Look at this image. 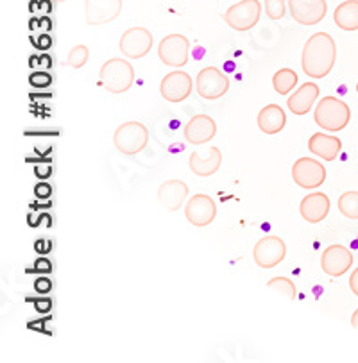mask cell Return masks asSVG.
<instances>
[{
    "instance_id": "obj_1",
    "label": "cell",
    "mask_w": 358,
    "mask_h": 363,
    "mask_svg": "<svg viewBox=\"0 0 358 363\" xmlns=\"http://www.w3.org/2000/svg\"><path fill=\"white\" fill-rule=\"evenodd\" d=\"M337 61V47L333 38L326 33H315L303 47L301 67L308 77L325 79L333 70Z\"/></svg>"
},
{
    "instance_id": "obj_2",
    "label": "cell",
    "mask_w": 358,
    "mask_h": 363,
    "mask_svg": "<svg viewBox=\"0 0 358 363\" xmlns=\"http://www.w3.org/2000/svg\"><path fill=\"white\" fill-rule=\"evenodd\" d=\"M315 124L328 133H339L347 128L351 120V109L346 102H342L337 97H322L319 102L315 113H313Z\"/></svg>"
},
{
    "instance_id": "obj_3",
    "label": "cell",
    "mask_w": 358,
    "mask_h": 363,
    "mask_svg": "<svg viewBox=\"0 0 358 363\" xmlns=\"http://www.w3.org/2000/svg\"><path fill=\"white\" fill-rule=\"evenodd\" d=\"M101 86L109 94H126L134 83V68L122 57H112L106 61L99 72Z\"/></svg>"
},
{
    "instance_id": "obj_4",
    "label": "cell",
    "mask_w": 358,
    "mask_h": 363,
    "mask_svg": "<svg viewBox=\"0 0 358 363\" xmlns=\"http://www.w3.org/2000/svg\"><path fill=\"white\" fill-rule=\"evenodd\" d=\"M113 143L116 150L126 156H134V154L142 152L149 143V129L142 122H124L116 128L113 135Z\"/></svg>"
},
{
    "instance_id": "obj_5",
    "label": "cell",
    "mask_w": 358,
    "mask_h": 363,
    "mask_svg": "<svg viewBox=\"0 0 358 363\" xmlns=\"http://www.w3.org/2000/svg\"><path fill=\"white\" fill-rule=\"evenodd\" d=\"M261 16V4L258 0H242L239 4H233L228 11L224 13V22L228 23L233 30L246 33L253 29Z\"/></svg>"
},
{
    "instance_id": "obj_6",
    "label": "cell",
    "mask_w": 358,
    "mask_h": 363,
    "mask_svg": "<svg viewBox=\"0 0 358 363\" xmlns=\"http://www.w3.org/2000/svg\"><path fill=\"white\" fill-rule=\"evenodd\" d=\"M287 256V245L280 236H264L253 249V259L260 269H274Z\"/></svg>"
},
{
    "instance_id": "obj_7",
    "label": "cell",
    "mask_w": 358,
    "mask_h": 363,
    "mask_svg": "<svg viewBox=\"0 0 358 363\" xmlns=\"http://www.w3.org/2000/svg\"><path fill=\"white\" fill-rule=\"evenodd\" d=\"M153 34L146 27H131L122 34L119 42L120 52L129 60H142L153 49Z\"/></svg>"
},
{
    "instance_id": "obj_8",
    "label": "cell",
    "mask_w": 358,
    "mask_h": 363,
    "mask_svg": "<svg viewBox=\"0 0 358 363\" xmlns=\"http://www.w3.org/2000/svg\"><path fill=\"white\" fill-rule=\"evenodd\" d=\"M292 179L305 190H315L326 181V169L321 161L312 157H299L292 165Z\"/></svg>"
},
{
    "instance_id": "obj_9",
    "label": "cell",
    "mask_w": 358,
    "mask_h": 363,
    "mask_svg": "<svg viewBox=\"0 0 358 363\" xmlns=\"http://www.w3.org/2000/svg\"><path fill=\"white\" fill-rule=\"evenodd\" d=\"M158 56L167 67L181 68L188 63L190 56V42L183 34H168L160 42Z\"/></svg>"
},
{
    "instance_id": "obj_10",
    "label": "cell",
    "mask_w": 358,
    "mask_h": 363,
    "mask_svg": "<svg viewBox=\"0 0 358 363\" xmlns=\"http://www.w3.org/2000/svg\"><path fill=\"white\" fill-rule=\"evenodd\" d=\"M197 94L206 101H217L229 90V79L217 67H206L195 77Z\"/></svg>"
},
{
    "instance_id": "obj_11",
    "label": "cell",
    "mask_w": 358,
    "mask_h": 363,
    "mask_svg": "<svg viewBox=\"0 0 358 363\" xmlns=\"http://www.w3.org/2000/svg\"><path fill=\"white\" fill-rule=\"evenodd\" d=\"M192 88H194V81H192L190 75L187 72L175 70L161 79L160 94L167 102L179 104V102L187 101L190 97Z\"/></svg>"
},
{
    "instance_id": "obj_12",
    "label": "cell",
    "mask_w": 358,
    "mask_h": 363,
    "mask_svg": "<svg viewBox=\"0 0 358 363\" xmlns=\"http://www.w3.org/2000/svg\"><path fill=\"white\" fill-rule=\"evenodd\" d=\"M122 0H85L86 26H106L115 22L122 13Z\"/></svg>"
},
{
    "instance_id": "obj_13",
    "label": "cell",
    "mask_w": 358,
    "mask_h": 363,
    "mask_svg": "<svg viewBox=\"0 0 358 363\" xmlns=\"http://www.w3.org/2000/svg\"><path fill=\"white\" fill-rule=\"evenodd\" d=\"M185 217L195 228H206L217 217L215 201L206 194H195L185 204Z\"/></svg>"
},
{
    "instance_id": "obj_14",
    "label": "cell",
    "mask_w": 358,
    "mask_h": 363,
    "mask_svg": "<svg viewBox=\"0 0 358 363\" xmlns=\"http://www.w3.org/2000/svg\"><path fill=\"white\" fill-rule=\"evenodd\" d=\"M292 18L301 26H318L328 13L326 0H288Z\"/></svg>"
},
{
    "instance_id": "obj_15",
    "label": "cell",
    "mask_w": 358,
    "mask_h": 363,
    "mask_svg": "<svg viewBox=\"0 0 358 363\" xmlns=\"http://www.w3.org/2000/svg\"><path fill=\"white\" fill-rule=\"evenodd\" d=\"M353 265V255L347 247L342 245H330L322 251L321 269L322 272L332 277H340L347 272Z\"/></svg>"
},
{
    "instance_id": "obj_16",
    "label": "cell",
    "mask_w": 358,
    "mask_h": 363,
    "mask_svg": "<svg viewBox=\"0 0 358 363\" xmlns=\"http://www.w3.org/2000/svg\"><path fill=\"white\" fill-rule=\"evenodd\" d=\"M188 184L181 179H168L158 188V203L167 211H178L187 204Z\"/></svg>"
},
{
    "instance_id": "obj_17",
    "label": "cell",
    "mask_w": 358,
    "mask_h": 363,
    "mask_svg": "<svg viewBox=\"0 0 358 363\" xmlns=\"http://www.w3.org/2000/svg\"><path fill=\"white\" fill-rule=\"evenodd\" d=\"M217 135L215 120L210 115H194L185 125V138L192 145H205Z\"/></svg>"
},
{
    "instance_id": "obj_18",
    "label": "cell",
    "mask_w": 358,
    "mask_h": 363,
    "mask_svg": "<svg viewBox=\"0 0 358 363\" xmlns=\"http://www.w3.org/2000/svg\"><path fill=\"white\" fill-rule=\"evenodd\" d=\"M299 213L308 224H319L325 220L330 213V199L322 191L308 194L299 204Z\"/></svg>"
},
{
    "instance_id": "obj_19",
    "label": "cell",
    "mask_w": 358,
    "mask_h": 363,
    "mask_svg": "<svg viewBox=\"0 0 358 363\" xmlns=\"http://www.w3.org/2000/svg\"><path fill=\"white\" fill-rule=\"evenodd\" d=\"M190 170L199 177H210L213 174L219 172L220 165H222V152H220L217 147H210L208 154L206 156H201L197 152L190 154Z\"/></svg>"
},
{
    "instance_id": "obj_20",
    "label": "cell",
    "mask_w": 358,
    "mask_h": 363,
    "mask_svg": "<svg viewBox=\"0 0 358 363\" xmlns=\"http://www.w3.org/2000/svg\"><path fill=\"white\" fill-rule=\"evenodd\" d=\"M308 150L322 161H333L342 150V142L337 136L325 135V133H315L308 140Z\"/></svg>"
},
{
    "instance_id": "obj_21",
    "label": "cell",
    "mask_w": 358,
    "mask_h": 363,
    "mask_svg": "<svg viewBox=\"0 0 358 363\" xmlns=\"http://www.w3.org/2000/svg\"><path fill=\"white\" fill-rule=\"evenodd\" d=\"M319 97V86L315 83H305L299 90L294 91V95H291L287 101L288 109H291L294 115L303 116L312 109V106L315 104Z\"/></svg>"
},
{
    "instance_id": "obj_22",
    "label": "cell",
    "mask_w": 358,
    "mask_h": 363,
    "mask_svg": "<svg viewBox=\"0 0 358 363\" xmlns=\"http://www.w3.org/2000/svg\"><path fill=\"white\" fill-rule=\"evenodd\" d=\"M287 124V115L278 104H268L258 113V128L265 135H278Z\"/></svg>"
},
{
    "instance_id": "obj_23",
    "label": "cell",
    "mask_w": 358,
    "mask_h": 363,
    "mask_svg": "<svg viewBox=\"0 0 358 363\" xmlns=\"http://www.w3.org/2000/svg\"><path fill=\"white\" fill-rule=\"evenodd\" d=\"M333 22L346 33L358 30V0H346L333 11Z\"/></svg>"
},
{
    "instance_id": "obj_24",
    "label": "cell",
    "mask_w": 358,
    "mask_h": 363,
    "mask_svg": "<svg viewBox=\"0 0 358 363\" xmlns=\"http://www.w3.org/2000/svg\"><path fill=\"white\" fill-rule=\"evenodd\" d=\"M298 84V74H295L292 68H281L274 74L273 77V86L276 90V94L280 95H288Z\"/></svg>"
},
{
    "instance_id": "obj_25",
    "label": "cell",
    "mask_w": 358,
    "mask_h": 363,
    "mask_svg": "<svg viewBox=\"0 0 358 363\" xmlns=\"http://www.w3.org/2000/svg\"><path fill=\"white\" fill-rule=\"evenodd\" d=\"M339 211L349 220H358V191H346L339 197Z\"/></svg>"
},
{
    "instance_id": "obj_26",
    "label": "cell",
    "mask_w": 358,
    "mask_h": 363,
    "mask_svg": "<svg viewBox=\"0 0 358 363\" xmlns=\"http://www.w3.org/2000/svg\"><path fill=\"white\" fill-rule=\"evenodd\" d=\"M267 289L273 290V292L280 294L285 299L294 301L298 297V290H295L294 281L288 279V277H273V279L267 283Z\"/></svg>"
},
{
    "instance_id": "obj_27",
    "label": "cell",
    "mask_w": 358,
    "mask_h": 363,
    "mask_svg": "<svg viewBox=\"0 0 358 363\" xmlns=\"http://www.w3.org/2000/svg\"><path fill=\"white\" fill-rule=\"evenodd\" d=\"M88 60H90L88 47L75 45V47H72L70 52H68V56H67V61H63V63L67 65V67L79 70V68H82L86 63H88Z\"/></svg>"
},
{
    "instance_id": "obj_28",
    "label": "cell",
    "mask_w": 358,
    "mask_h": 363,
    "mask_svg": "<svg viewBox=\"0 0 358 363\" xmlns=\"http://www.w3.org/2000/svg\"><path fill=\"white\" fill-rule=\"evenodd\" d=\"M287 4L288 2H285V0H265V15L271 20H281L285 16V13H287Z\"/></svg>"
},
{
    "instance_id": "obj_29",
    "label": "cell",
    "mask_w": 358,
    "mask_h": 363,
    "mask_svg": "<svg viewBox=\"0 0 358 363\" xmlns=\"http://www.w3.org/2000/svg\"><path fill=\"white\" fill-rule=\"evenodd\" d=\"M29 84L33 88H49L53 84V75L47 72H33L29 75Z\"/></svg>"
},
{
    "instance_id": "obj_30",
    "label": "cell",
    "mask_w": 358,
    "mask_h": 363,
    "mask_svg": "<svg viewBox=\"0 0 358 363\" xmlns=\"http://www.w3.org/2000/svg\"><path fill=\"white\" fill-rule=\"evenodd\" d=\"M34 290H36L38 294H49L50 290H53V281L45 276L38 277V279L34 281Z\"/></svg>"
},
{
    "instance_id": "obj_31",
    "label": "cell",
    "mask_w": 358,
    "mask_h": 363,
    "mask_svg": "<svg viewBox=\"0 0 358 363\" xmlns=\"http://www.w3.org/2000/svg\"><path fill=\"white\" fill-rule=\"evenodd\" d=\"M50 2H53V0H33V2H31V6H29V9L33 13H36V11H43V13H50L53 11V4H50Z\"/></svg>"
},
{
    "instance_id": "obj_32",
    "label": "cell",
    "mask_w": 358,
    "mask_h": 363,
    "mask_svg": "<svg viewBox=\"0 0 358 363\" xmlns=\"http://www.w3.org/2000/svg\"><path fill=\"white\" fill-rule=\"evenodd\" d=\"M34 195H36V199H49L53 195V186L47 183H38L34 186Z\"/></svg>"
},
{
    "instance_id": "obj_33",
    "label": "cell",
    "mask_w": 358,
    "mask_h": 363,
    "mask_svg": "<svg viewBox=\"0 0 358 363\" xmlns=\"http://www.w3.org/2000/svg\"><path fill=\"white\" fill-rule=\"evenodd\" d=\"M34 270H36L38 274H50L53 272V263L49 262L47 258H40L36 259V263H34Z\"/></svg>"
},
{
    "instance_id": "obj_34",
    "label": "cell",
    "mask_w": 358,
    "mask_h": 363,
    "mask_svg": "<svg viewBox=\"0 0 358 363\" xmlns=\"http://www.w3.org/2000/svg\"><path fill=\"white\" fill-rule=\"evenodd\" d=\"M34 308H36V311H40V313H49V311L53 310V301L38 299L36 303H34Z\"/></svg>"
},
{
    "instance_id": "obj_35",
    "label": "cell",
    "mask_w": 358,
    "mask_h": 363,
    "mask_svg": "<svg viewBox=\"0 0 358 363\" xmlns=\"http://www.w3.org/2000/svg\"><path fill=\"white\" fill-rule=\"evenodd\" d=\"M34 249H36V252H40V255H47V252H50V249H53V244H50L49 240H38V242H34Z\"/></svg>"
},
{
    "instance_id": "obj_36",
    "label": "cell",
    "mask_w": 358,
    "mask_h": 363,
    "mask_svg": "<svg viewBox=\"0 0 358 363\" xmlns=\"http://www.w3.org/2000/svg\"><path fill=\"white\" fill-rule=\"evenodd\" d=\"M34 174H36L40 179H47L53 174V167L50 165H36L34 167Z\"/></svg>"
},
{
    "instance_id": "obj_37",
    "label": "cell",
    "mask_w": 358,
    "mask_h": 363,
    "mask_svg": "<svg viewBox=\"0 0 358 363\" xmlns=\"http://www.w3.org/2000/svg\"><path fill=\"white\" fill-rule=\"evenodd\" d=\"M50 45H53V40H50V36L47 33H43L40 38H38V49L47 50Z\"/></svg>"
},
{
    "instance_id": "obj_38",
    "label": "cell",
    "mask_w": 358,
    "mask_h": 363,
    "mask_svg": "<svg viewBox=\"0 0 358 363\" xmlns=\"http://www.w3.org/2000/svg\"><path fill=\"white\" fill-rule=\"evenodd\" d=\"M349 289H351V292L358 297V267L353 270V272H351V276H349Z\"/></svg>"
},
{
    "instance_id": "obj_39",
    "label": "cell",
    "mask_w": 358,
    "mask_h": 363,
    "mask_svg": "<svg viewBox=\"0 0 358 363\" xmlns=\"http://www.w3.org/2000/svg\"><path fill=\"white\" fill-rule=\"evenodd\" d=\"M351 326H353L354 330H358V308L354 310V313L351 315Z\"/></svg>"
},
{
    "instance_id": "obj_40",
    "label": "cell",
    "mask_w": 358,
    "mask_h": 363,
    "mask_svg": "<svg viewBox=\"0 0 358 363\" xmlns=\"http://www.w3.org/2000/svg\"><path fill=\"white\" fill-rule=\"evenodd\" d=\"M54 4H61V2H67V0H53Z\"/></svg>"
},
{
    "instance_id": "obj_41",
    "label": "cell",
    "mask_w": 358,
    "mask_h": 363,
    "mask_svg": "<svg viewBox=\"0 0 358 363\" xmlns=\"http://www.w3.org/2000/svg\"><path fill=\"white\" fill-rule=\"evenodd\" d=\"M357 91H358V84H357Z\"/></svg>"
}]
</instances>
